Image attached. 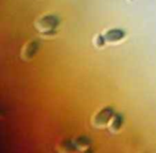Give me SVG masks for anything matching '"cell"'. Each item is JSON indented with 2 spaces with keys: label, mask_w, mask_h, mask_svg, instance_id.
Masks as SVG:
<instances>
[{
  "label": "cell",
  "mask_w": 156,
  "mask_h": 153,
  "mask_svg": "<svg viewBox=\"0 0 156 153\" xmlns=\"http://www.w3.org/2000/svg\"><path fill=\"white\" fill-rule=\"evenodd\" d=\"M60 24V18L55 14H49V15L44 16L41 18L39 22V25L42 28L46 29V30H50V29H56Z\"/></svg>",
  "instance_id": "7a4b0ae2"
},
{
  "label": "cell",
  "mask_w": 156,
  "mask_h": 153,
  "mask_svg": "<svg viewBox=\"0 0 156 153\" xmlns=\"http://www.w3.org/2000/svg\"><path fill=\"white\" fill-rule=\"evenodd\" d=\"M77 144H81V146H89L91 144V139H90L88 136H80V137L77 138Z\"/></svg>",
  "instance_id": "8992f818"
},
{
  "label": "cell",
  "mask_w": 156,
  "mask_h": 153,
  "mask_svg": "<svg viewBox=\"0 0 156 153\" xmlns=\"http://www.w3.org/2000/svg\"><path fill=\"white\" fill-rule=\"evenodd\" d=\"M77 141H73V140H65L64 141L65 148L69 151H75L77 149Z\"/></svg>",
  "instance_id": "52a82bcc"
},
{
  "label": "cell",
  "mask_w": 156,
  "mask_h": 153,
  "mask_svg": "<svg viewBox=\"0 0 156 153\" xmlns=\"http://www.w3.org/2000/svg\"><path fill=\"white\" fill-rule=\"evenodd\" d=\"M107 40L106 38H105V35H98V39H96V45L98 46V47H103V46L106 44Z\"/></svg>",
  "instance_id": "ba28073f"
},
{
  "label": "cell",
  "mask_w": 156,
  "mask_h": 153,
  "mask_svg": "<svg viewBox=\"0 0 156 153\" xmlns=\"http://www.w3.org/2000/svg\"><path fill=\"white\" fill-rule=\"evenodd\" d=\"M126 32L125 30L121 28H112L109 29L106 33H105V38H106L107 42H118L121 41L125 38Z\"/></svg>",
  "instance_id": "3957f363"
},
{
  "label": "cell",
  "mask_w": 156,
  "mask_h": 153,
  "mask_svg": "<svg viewBox=\"0 0 156 153\" xmlns=\"http://www.w3.org/2000/svg\"><path fill=\"white\" fill-rule=\"evenodd\" d=\"M124 123V117L123 115L121 114H115V117H113V120L111 122V126L115 131H119L120 129L122 127Z\"/></svg>",
  "instance_id": "5b68a950"
},
{
  "label": "cell",
  "mask_w": 156,
  "mask_h": 153,
  "mask_svg": "<svg viewBox=\"0 0 156 153\" xmlns=\"http://www.w3.org/2000/svg\"><path fill=\"white\" fill-rule=\"evenodd\" d=\"M39 48H40V42L37 41V40H35V41H32L28 45V47H27L26 56L28 57V58H32L33 56H35V55H37Z\"/></svg>",
  "instance_id": "277c9868"
},
{
  "label": "cell",
  "mask_w": 156,
  "mask_h": 153,
  "mask_svg": "<svg viewBox=\"0 0 156 153\" xmlns=\"http://www.w3.org/2000/svg\"><path fill=\"white\" fill-rule=\"evenodd\" d=\"M115 109L113 107L111 106H107V107L103 108L95 117V123L98 125H105L111 120V119L115 117Z\"/></svg>",
  "instance_id": "6da1fadb"
}]
</instances>
